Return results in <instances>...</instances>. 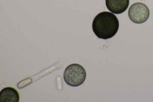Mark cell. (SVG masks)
<instances>
[{"mask_svg": "<svg viewBox=\"0 0 153 102\" xmlns=\"http://www.w3.org/2000/svg\"><path fill=\"white\" fill-rule=\"evenodd\" d=\"M119 22L117 16L108 11L101 12L94 19L93 31L99 38L106 39L114 36L118 31Z\"/></svg>", "mask_w": 153, "mask_h": 102, "instance_id": "cell-1", "label": "cell"}, {"mask_svg": "<svg viewBox=\"0 0 153 102\" xmlns=\"http://www.w3.org/2000/svg\"><path fill=\"white\" fill-rule=\"evenodd\" d=\"M86 77L85 69L82 66L77 63L68 65L65 68L63 74L66 83L72 86H77L82 84L85 81Z\"/></svg>", "mask_w": 153, "mask_h": 102, "instance_id": "cell-2", "label": "cell"}, {"mask_svg": "<svg viewBox=\"0 0 153 102\" xmlns=\"http://www.w3.org/2000/svg\"><path fill=\"white\" fill-rule=\"evenodd\" d=\"M128 16L133 22L141 24L146 22L149 15L148 7L144 4L138 2L131 5L128 10Z\"/></svg>", "mask_w": 153, "mask_h": 102, "instance_id": "cell-3", "label": "cell"}, {"mask_svg": "<svg viewBox=\"0 0 153 102\" xmlns=\"http://www.w3.org/2000/svg\"><path fill=\"white\" fill-rule=\"evenodd\" d=\"M129 2V0H105V4L108 9L116 14L124 12L128 8Z\"/></svg>", "mask_w": 153, "mask_h": 102, "instance_id": "cell-4", "label": "cell"}, {"mask_svg": "<svg viewBox=\"0 0 153 102\" xmlns=\"http://www.w3.org/2000/svg\"><path fill=\"white\" fill-rule=\"evenodd\" d=\"M19 99L18 91L13 87H6L0 92V102H19Z\"/></svg>", "mask_w": 153, "mask_h": 102, "instance_id": "cell-5", "label": "cell"}]
</instances>
